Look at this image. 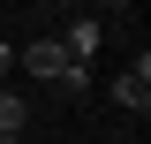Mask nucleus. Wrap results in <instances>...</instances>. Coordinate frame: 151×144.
<instances>
[{
    "instance_id": "obj_2",
    "label": "nucleus",
    "mask_w": 151,
    "mask_h": 144,
    "mask_svg": "<svg viewBox=\"0 0 151 144\" xmlns=\"http://www.w3.org/2000/svg\"><path fill=\"white\" fill-rule=\"evenodd\" d=\"M15 61L38 76V84H60V76H68V53H60V38H30V46H23Z\"/></svg>"
},
{
    "instance_id": "obj_3",
    "label": "nucleus",
    "mask_w": 151,
    "mask_h": 144,
    "mask_svg": "<svg viewBox=\"0 0 151 144\" xmlns=\"http://www.w3.org/2000/svg\"><path fill=\"white\" fill-rule=\"evenodd\" d=\"M98 46H106V31H98V23H91V15L76 23V31H68V38H60V53H68V61H83V68H91V53H98Z\"/></svg>"
},
{
    "instance_id": "obj_4",
    "label": "nucleus",
    "mask_w": 151,
    "mask_h": 144,
    "mask_svg": "<svg viewBox=\"0 0 151 144\" xmlns=\"http://www.w3.org/2000/svg\"><path fill=\"white\" fill-rule=\"evenodd\" d=\"M23 121H30V106H23L15 91H0V129H15V137H23Z\"/></svg>"
},
{
    "instance_id": "obj_1",
    "label": "nucleus",
    "mask_w": 151,
    "mask_h": 144,
    "mask_svg": "<svg viewBox=\"0 0 151 144\" xmlns=\"http://www.w3.org/2000/svg\"><path fill=\"white\" fill-rule=\"evenodd\" d=\"M113 99H121L136 121L151 114V53H136V68H121V76H113Z\"/></svg>"
},
{
    "instance_id": "obj_7",
    "label": "nucleus",
    "mask_w": 151,
    "mask_h": 144,
    "mask_svg": "<svg viewBox=\"0 0 151 144\" xmlns=\"http://www.w3.org/2000/svg\"><path fill=\"white\" fill-rule=\"evenodd\" d=\"M98 8H129V0H98Z\"/></svg>"
},
{
    "instance_id": "obj_5",
    "label": "nucleus",
    "mask_w": 151,
    "mask_h": 144,
    "mask_svg": "<svg viewBox=\"0 0 151 144\" xmlns=\"http://www.w3.org/2000/svg\"><path fill=\"white\" fill-rule=\"evenodd\" d=\"M8 68H15V46H8V38H0V76H8Z\"/></svg>"
},
{
    "instance_id": "obj_6",
    "label": "nucleus",
    "mask_w": 151,
    "mask_h": 144,
    "mask_svg": "<svg viewBox=\"0 0 151 144\" xmlns=\"http://www.w3.org/2000/svg\"><path fill=\"white\" fill-rule=\"evenodd\" d=\"M0 144H23V137H15V129H0Z\"/></svg>"
}]
</instances>
